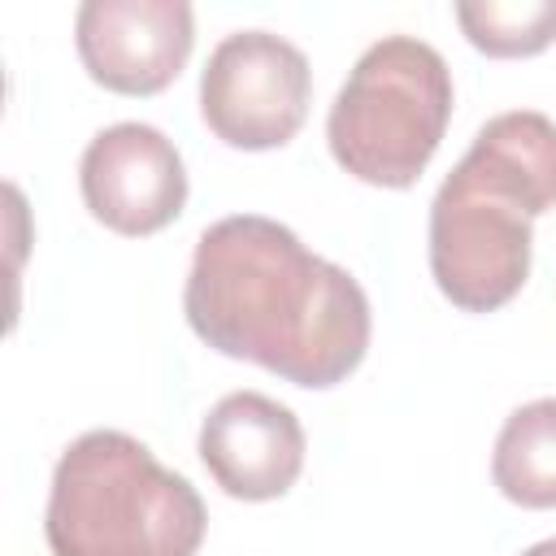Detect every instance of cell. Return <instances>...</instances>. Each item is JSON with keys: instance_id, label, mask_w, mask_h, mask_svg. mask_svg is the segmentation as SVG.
Wrapping results in <instances>:
<instances>
[{"instance_id": "1", "label": "cell", "mask_w": 556, "mask_h": 556, "mask_svg": "<svg viewBox=\"0 0 556 556\" xmlns=\"http://www.w3.org/2000/svg\"><path fill=\"white\" fill-rule=\"evenodd\" d=\"M182 313L213 352L252 361L304 391H330L356 374L374 334L365 287L261 213L200 230Z\"/></svg>"}, {"instance_id": "2", "label": "cell", "mask_w": 556, "mask_h": 556, "mask_svg": "<svg viewBox=\"0 0 556 556\" xmlns=\"http://www.w3.org/2000/svg\"><path fill=\"white\" fill-rule=\"evenodd\" d=\"M556 208V122L495 113L430 200V274L465 313L504 308L530 278V222Z\"/></svg>"}, {"instance_id": "3", "label": "cell", "mask_w": 556, "mask_h": 556, "mask_svg": "<svg viewBox=\"0 0 556 556\" xmlns=\"http://www.w3.org/2000/svg\"><path fill=\"white\" fill-rule=\"evenodd\" d=\"M208 530L200 491L126 430L78 434L48 486L52 556H195Z\"/></svg>"}, {"instance_id": "4", "label": "cell", "mask_w": 556, "mask_h": 556, "mask_svg": "<svg viewBox=\"0 0 556 556\" xmlns=\"http://www.w3.org/2000/svg\"><path fill=\"white\" fill-rule=\"evenodd\" d=\"M452 70L417 35H387L361 52L326 113V143L343 174L404 191L421 178L452 122Z\"/></svg>"}, {"instance_id": "5", "label": "cell", "mask_w": 556, "mask_h": 556, "mask_svg": "<svg viewBox=\"0 0 556 556\" xmlns=\"http://www.w3.org/2000/svg\"><path fill=\"white\" fill-rule=\"evenodd\" d=\"M313 100L308 56L274 30L226 35L200 74V117L243 152H269L300 135Z\"/></svg>"}, {"instance_id": "6", "label": "cell", "mask_w": 556, "mask_h": 556, "mask_svg": "<svg viewBox=\"0 0 556 556\" xmlns=\"http://www.w3.org/2000/svg\"><path fill=\"white\" fill-rule=\"evenodd\" d=\"M87 213L113 235L143 239L165 230L187 204V169L169 135L148 122H113L91 135L78 161Z\"/></svg>"}, {"instance_id": "7", "label": "cell", "mask_w": 556, "mask_h": 556, "mask_svg": "<svg viewBox=\"0 0 556 556\" xmlns=\"http://www.w3.org/2000/svg\"><path fill=\"white\" fill-rule=\"evenodd\" d=\"M74 43L104 91L156 96L195 48V13L187 0H87L74 17Z\"/></svg>"}, {"instance_id": "8", "label": "cell", "mask_w": 556, "mask_h": 556, "mask_svg": "<svg viewBox=\"0 0 556 556\" xmlns=\"http://www.w3.org/2000/svg\"><path fill=\"white\" fill-rule=\"evenodd\" d=\"M195 447L208 478L230 500L265 504L295 486L308 439L287 404L261 391H230L208 408Z\"/></svg>"}, {"instance_id": "9", "label": "cell", "mask_w": 556, "mask_h": 556, "mask_svg": "<svg viewBox=\"0 0 556 556\" xmlns=\"http://www.w3.org/2000/svg\"><path fill=\"white\" fill-rule=\"evenodd\" d=\"M491 482L508 504L556 508V395L513 408L495 434Z\"/></svg>"}, {"instance_id": "10", "label": "cell", "mask_w": 556, "mask_h": 556, "mask_svg": "<svg viewBox=\"0 0 556 556\" xmlns=\"http://www.w3.org/2000/svg\"><path fill=\"white\" fill-rule=\"evenodd\" d=\"M465 39L486 56H534L556 43V0H478L456 4Z\"/></svg>"}, {"instance_id": "11", "label": "cell", "mask_w": 556, "mask_h": 556, "mask_svg": "<svg viewBox=\"0 0 556 556\" xmlns=\"http://www.w3.org/2000/svg\"><path fill=\"white\" fill-rule=\"evenodd\" d=\"M521 556H556V539H543V543H534V547H526Z\"/></svg>"}]
</instances>
